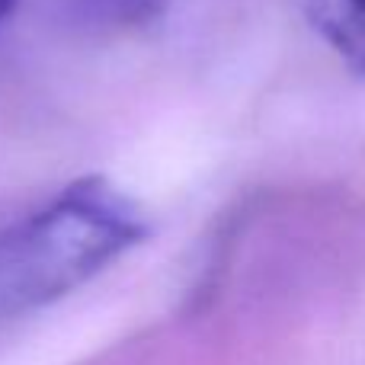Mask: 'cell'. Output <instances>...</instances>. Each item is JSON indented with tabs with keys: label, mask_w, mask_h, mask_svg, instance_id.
Masks as SVG:
<instances>
[{
	"label": "cell",
	"mask_w": 365,
	"mask_h": 365,
	"mask_svg": "<svg viewBox=\"0 0 365 365\" xmlns=\"http://www.w3.org/2000/svg\"><path fill=\"white\" fill-rule=\"evenodd\" d=\"M151 237L148 212L106 177H81L0 234V317L71 295Z\"/></svg>",
	"instance_id": "obj_1"
},
{
	"label": "cell",
	"mask_w": 365,
	"mask_h": 365,
	"mask_svg": "<svg viewBox=\"0 0 365 365\" xmlns=\"http://www.w3.org/2000/svg\"><path fill=\"white\" fill-rule=\"evenodd\" d=\"M308 19L340 61L365 77V0H308Z\"/></svg>",
	"instance_id": "obj_2"
},
{
	"label": "cell",
	"mask_w": 365,
	"mask_h": 365,
	"mask_svg": "<svg viewBox=\"0 0 365 365\" xmlns=\"http://www.w3.org/2000/svg\"><path fill=\"white\" fill-rule=\"evenodd\" d=\"M170 0H83L90 23L109 29H148L167 13Z\"/></svg>",
	"instance_id": "obj_3"
},
{
	"label": "cell",
	"mask_w": 365,
	"mask_h": 365,
	"mask_svg": "<svg viewBox=\"0 0 365 365\" xmlns=\"http://www.w3.org/2000/svg\"><path fill=\"white\" fill-rule=\"evenodd\" d=\"M16 4H19V0H0V23H4V19L16 10Z\"/></svg>",
	"instance_id": "obj_4"
}]
</instances>
